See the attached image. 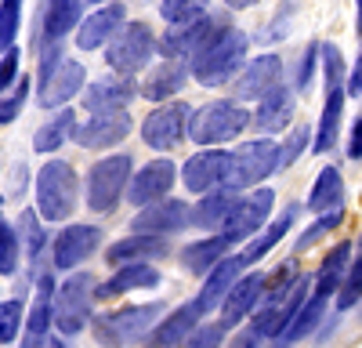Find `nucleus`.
<instances>
[{
    "label": "nucleus",
    "instance_id": "1",
    "mask_svg": "<svg viewBox=\"0 0 362 348\" xmlns=\"http://www.w3.org/2000/svg\"><path fill=\"white\" fill-rule=\"evenodd\" d=\"M247 33L235 25H225L221 33L210 37L192 58H189V73L196 76L199 87H221L228 83L247 62Z\"/></svg>",
    "mask_w": 362,
    "mask_h": 348
},
{
    "label": "nucleus",
    "instance_id": "2",
    "mask_svg": "<svg viewBox=\"0 0 362 348\" xmlns=\"http://www.w3.org/2000/svg\"><path fill=\"white\" fill-rule=\"evenodd\" d=\"M76 196H80V182L76 170L66 160H47L37 174V214L40 221H66L76 211Z\"/></svg>",
    "mask_w": 362,
    "mask_h": 348
},
{
    "label": "nucleus",
    "instance_id": "3",
    "mask_svg": "<svg viewBox=\"0 0 362 348\" xmlns=\"http://www.w3.org/2000/svg\"><path fill=\"white\" fill-rule=\"evenodd\" d=\"M276 170H279V145L272 138H257V141H243L235 153H228L221 182L235 192H243V189H254L257 182H264Z\"/></svg>",
    "mask_w": 362,
    "mask_h": 348
},
{
    "label": "nucleus",
    "instance_id": "4",
    "mask_svg": "<svg viewBox=\"0 0 362 348\" xmlns=\"http://www.w3.org/2000/svg\"><path fill=\"white\" fill-rule=\"evenodd\" d=\"M250 127V112L239 102H206L203 109H192L189 120V138L196 145H221L232 141L235 134H243Z\"/></svg>",
    "mask_w": 362,
    "mask_h": 348
},
{
    "label": "nucleus",
    "instance_id": "5",
    "mask_svg": "<svg viewBox=\"0 0 362 348\" xmlns=\"http://www.w3.org/2000/svg\"><path fill=\"white\" fill-rule=\"evenodd\" d=\"M156 54V33L148 22H127L109 37L105 66L119 76H134L138 69L148 66V58Z\"/></svg>",
    "mask_w": 362,
    "mask_h": 348
},
{
    "label": "nucleus",
    "instance_id": "6",
    "mask_svg": "<svg viewBox=\"0 0 362 348\" xmlns=\"http://www.w3.org/2000/svg\"><path fill=\"white\" fill-rule=\"evenodd\" d=\"M95 286L98 279L90 272H73L62 286H54V327L62 337H76L87 327L90 305H95Z\"/></svg>",
    "mask_w": 362,
    "mask_h": 348
},
{
    "label": "nucleus",
    "instance_id": "7",
    "mask_svg": "<svg viewBox=\"0 0 362 348\" xmlns=\"http://www.w3.org/2000/svg\"><path fill=\"white\" fill-rule=\"evenodd\" d=\"M131 170H134V160L127 153L98 160L87 174V207L98 211V214H112L119 207V196L127 192Z\"/></svg>",
    "mask_w": 362,
    "mask_h": 348
},
{
    "label": "nucleus",
    "instance_id": "8",
    "mask_svg": "<svg viewBox=\"0 0 362 348\" xmlns=\"http://www.w3.org/2000/svg\"><path fill=\"white\" fill-rule=\"evenodd\" d=\"M225 25H232L225 11H221V15H206V11H203V15H196V18L174 22L167 33L156 40V47H160L163 58H192L210 37L221 33Z\"/></svg>",
    "mask_w": 362,
    "mask_h": 348
},
{
    "label": "nucleus",
    "instance_id": "9",
    "mask_svg": "<svg viewBox=\"0 0 362 348\" xmlns=\"http://www.w3.org/2000/svg\"><path fill=\"white\" fill-rule=\"evenodd\" d=\"M189 120H192V105L185 102H160L141 124V138L148 149H174L185 141L189 134Z\"/></svg>",
    "mask_w": 362,
    "mask_h": 348
},
{
    "label": "nucleus",
    "instance_id": "10",
    "mask_svg": "<svg viewBox=\"0 0 362 348\" xmlns=\"http://www.w3.org/2000/svg\"><path fill=\"white\" fill-rule=\"evenodd\" d=\"M272 207H276V192L272 189H257L250 196H239L235 207L225 218V225H221V236H228L232 247L257 236V232L264 228V221H268V214H272Z\"/></svg>",
    "mask_w": 362,
    "mask_h": 348
},
{
    "label": "nucleus",
    "instance_id": "11",
    "mask_svg": "<svg viewBox=\"0 0 362 348\" xmlns=\"http://www.w3.org/2000/svg\"><path fill=\"white\" fill-rule=\"evenodd\" d=\"M134 120H131V112L124 109H102L95 112L87 124H76L73 127V141L83 145V149H112L116 141H124L131 134Z\"/></svg>",
    "mask_w": 362,
    "mask_h": 348
},
{
    "label": "nucleus",
    "instance_id": "12",
    "mask_svg": "<svg viewBox=\"0 0 362 348\" xmlns=\"http://www.w3.org/2000/svg\"><path fill=\"white\" fill-rule=\"evenodd\" d=\"M160 312H163V305H138V308H119V312L98 315L95 334H98V341H134L153 330Z\"/></svg>",
    "mask_w": 362,
    "mask_h": 348
},
{
    "label": "nucleus",
    "instance_id": "13",
    "mask_svg": "<svg viewBox=\"0 0 362 348\" xmlns=\"http://www.w3.org/2000/svg\"><path fill=\"white\" fill-rule=\"evenodd\" d=\"M98 243H102V228L98 225H69V228H62L54 236V243H51L54 269H62V272L76 269L80 261H87L90 254L98 250Z\"/></svg>",
    "mask_w": 362,
    "mask_h": 348
},
{
    "label": "nucleus",
    "instance_id": "14",
    "mask_svg": "<svg viewBox=\"0 0 362 348\" xmlns=\"http://www.w3.org/2000/svg\"><path fill=\"white\" fill-rule=\"evenodd\" d=\"M189 203L185 199H153V203H145L141 214H134L131 228L134 232H153V236H170V232H181V228H189Z\"/></svg>",
    "mask_w": 362,
    "mask_h": 348
},
{
    "label": "nucleus",
    "instance_id": "15",
    "mask_svg": "<svg viewBox=\"0 0 362 348\" xmlns=\"http://www.w3.org/2000/svg\"><path fill=\"white\" fill-rule=\"evenodd\" d=\"M177 182V167L170 160H153V163H145L131 174V182H127V199L134 203V207H145V203H153V199H163Z\"/></svg>",
    "mask_w": 362,
    "mask_h": 348
},
{
    "label": "nucleus",
    "instance_id": "16",
    "mask_svg": "<svg viewBox=\"0 0 362 348\" xmlns=\"http://www.w3.org/2000/svg\"><path fill=\"white\" fill-rule=\"evenodd\" d=\"M283 76V58L279 54H257L254 62H243V69H239L232 80V91L239 102H257L268 87H276Z\"/></svg>",
    "mask_w": 362,
    "mask_h": 348
},
{
    "label": "nucleus",
    "instance_id": "17",
    "mask_svg": "<svg viewBox=\"0 0 362 348\" xmlns=\"http://www.w3.org/2000/svg\"><path fill=\"white\" fill-rule=\"evenodd\" d=\"M261 298H264V276H261V272L239 276V279L232 283V290L225 294V301L218 305V308H221V319H218V323H221L225 330H235V327L257 308Z\"/></svg>",
    "mask_w": 362,
    "mask_h": 348
},
{
    "label": "nucleus",
    "instance_id": "18",
    "mask_svg": "<svg viewBox=\"0 0 362 348\" xmlns=\"http://www.w3.org/2000/svg\"><path fill=\"white\" fill-rule=\"evenodd\" d=\"M124 18H127V8L119 4V0H105L95 15L80 18V25H76V47L80 51H98L102 44H109V37L116 33V29L124 25Z\"/></svg>",
    "mask_w": 362,
    "mask_h": 348
},
{
    "label": "nucleus",
    "instance_id": "19",
    "mask_svg": "<svg viewBox=\"0 0 362 348\" xmlns=\"http://www.w3.org/2000/svg\"><path fill=\"white\" fill-rule=\"evenodd\" d=\"M80 83H83V66L73 62V58H66V62L58 58L54 69L40 80V95H37L40 109H54V105L69 102L73 95H80Z\"/></svg>",
    "mask_w": 362,
    "mask_h": 348
},
{
    "label": "nucleus",
    "instance_id": "20",
    "mask_svg": "<svg viewBox=\"0 0 362 348\" xmlns=\"http://www.w3.org/2000/svg\"><path fill=\"white\" fill-rule=\"evenodd\" d=\"M148 286H160L156 265L153 261H127V265H116V276L95 286V301H109V298L127 294V290H148Z\"/></svg>",
    "mask_w": 362,
    "mask_h": 348
},
{
    "label": "nucleus",
    "instance_id": "21",
    "mask_svg": "<svg viewBox=\"0 0 362 348\" xmlns=\"http://www.w3.org/2000/svg\"><path fill=\"white\" fill-rule=\"evenodd\" d=\"M189 58H163V62L145 76V83H141V98H148V102H167V98H174L181 87L189 83Z\"/></svg>",
    "mask_w": 362,
    "mask_h": 348
},
{
    "label": "nucleus",
    "instance_id": "22",
    "mask_svg": "<svg viewBox=\"0 0 362 348\" xmlns=\"http://www.w3.org/2000/svg\"><path fill=\"white\" fill-rule=\"evenodd\" d=\"M290 116H293V91L283 87V80H279L276 87H268L257 98V109L250 112V120H254L257 131L272 134V131H283L290 124Z\"/></svg>",
    "mask_w": 362,
    "mask_h": 348
},
{
    "label": "nucleus",
    "instance_id": "23",
    "mask_svg": "<svg viewBox=\"0 0 362 348\" xmlns=\"http://www.w3.org/2000/svg\"><path fill=\"white\" fill-rule=\"evenodd\" d=\"M243 269H247V265H243V257L228 250V254L218 261V265L206 272V283H203V290H199L196 305H199L203 312H214V308L225 301V294L232 290V283H235L239 276H243Z\"/></svg>",
    "mask_w": 362,
    "mask_h": 348
},
{
    "label": "nucleus",
    "instance_id": "24",
    "mask_svg": "<svg viewBox=\"0 0 362 348\" xmlns=\"http://www.w3.org/2000/svg\"><path fill=\"white\" fill-rule=\"evenodd\" d=\"M170 243L167 236H153V232H134L127 240H116L109 250H105V261L116 269V265H127V261H156V257H167Z\"/></svg>",
    "mask_w": 362,
    "mask_h": 348
},
{
    "label": "nucleus",
    "instance_id": "25",
    "mask_svg": "<svg viewBox=\"0 0 362 348\" xmlns=\"http://www.w3.org/2000/svg\"><path fill=\"white\" fill-rule=\"evenodd\" d=\"M225 163H228V153H221V149H203V153L189 156V163L181 167V182H185L189 192H206V189L221 185Z\"/></svg>",
    "mask_w": 362,
    "mask_h": 348
},
{
    "label": "nucleus",
    "instance_id": "26",
    "mask_svg": "<svg viewBox=\"0 0 362 348\" xmlns=\"http://www.w3.org/2000/svg\"><path fill=\"white\" fill-rule=\"evenodd\" d=\"M138 95V87L131 83V76H105V80H95L83 91V105L90 112H102V109H124L131 98Z\"/></svg>",
    "mask_w": 362,
    "mask_h": 348
},
{
    "label": "nucleus",
    "instance_id": "27",
    "mask_svg": "<svg viewBox=\"0 0 362 348\" xmlns=\"http://www.w3.org/2000/svg\"><path fill=\"white\" fill-rule=\"evenodd\" d=\"M203 315H206V312H203L196 301L181 305L177 312L163 315V323H160V327L148 330V341H153V344H181V341H189V334L203 323Z\"/></svg>",
    "mask_w": 362,
    "mask_h": 348
},
{
    "label": "nucleus",
    "instance_id": "28",
    "mask_svg": "<svg viewBox=\"0 0 362 348\" xmlns=\"http://www.w3.org/2000/svg\"><path fill=\"white\" fill-rule=\"evenodd\" d=\"M235 189H206L203 192V199H196V207L189 211V225H196V228H221L225 225V218H228V211L235 207Z\"/></svg>",
    "mask_w": 362,
    "mask_h": 348
},
{
    "label": "nucleus",
    "instance_id": "29",
    "mask_svg": "<svg viewBox=\"0 0 362 348\" xmlns=\"http://www.w3.org/2000/svg\"><path fill=\"white\" fill-rule=\"evenodd\" d=\"M54 286H58V283H54L51 272L40 276L37 301H33V308H29V319H25V341H29V344H44L47 334H51V323H54V305H51Z\"/></svg>",
    "mask_w": 362,
    "mask_h": 348
},
{
    "label": "nucleus",
    "instance_id": "30",
    "mask_svg": "<svg viewBox=\"0 0 362 348\" xmlns=\"http://www.w3.org/2000/svg\"><path fill=\"white\" fill-rule=\"evenodd\" d=\"M351 243L348 240H341L337 247H329V254L322 257V265H319V272H315V290L312 294H319V298H334L337 294V286H341V279H344V272H348V261H351Z\"/></svg>",
    "mask_w": 362,
    "mask_h": 348
},
{
    "label": "nucleus",
    "instance_id": "31",
    "mask_svg": "<svg viewBox=\"0 0 362 348\" xmlns=\"http://www.w3.org/2000/svg\"><path fill=\"white\" fill-rule=\"evenodd\" d=\"M344 98H348L344 87H326V105H322V120H319V131H315V145H312V153H329V149L337 145Z\"/></svg>",
    "mask_w": 362,
    "mask_h": 348
},
{
    "label": "nucleus",
    "instance_id": "32",
    "mask_svg": "<svg viewBox=\"0 0 362 348\" xmlns=\"http://www.w3.org/2000/svg\"><path fill=\"white\" fill-rule=\"evenodd\" d=\"M228 250H232L228 236H206V240H196V243H189L185 250H181V265H185L189 272H196V276H206Z\"/></svg>",
    "mask_w": 362,
    "mask_h": 348
},
{
    "label": "nucleus",
    "instance_id": "33",
    "mask_svg": "<svg viewBox=\"0 0 362 348\" xmlns=\"http://www.w3.org/2000/svg\"><path fill=\"white\" fill-rule=\"evenodd\" d=\"M344 207V178L337 167H322L319 178L308 192V211L326 214V211H341Z\"/></svg>",
    "mask_w": 362,
    "mask_h": 348
},
{
    "label": "nucleus",
    "instance_id": "34",
    "mask_svg": "<svg viewBox=\"0 0 362 348\" xmlns=\"http://www.w3.org/2000/svg\"><path fill=\"white\" fill-rule=\"evenodd\" d=\"M326 301H329V298L308 294V298H305V305L297 308V315L290 319V327H286V330L279 334V341H283V344H293V341H305V337H308V334H312V330L319 327V319L326 315Z\"/></svg>",
    "mask_w": 362,
    "mask_h": 348
},
{
    "label": "nucleus",
    "instance_id": "35",
    "mask_svg": "<svg viewBox=\"0 0 362 348\" xmlns=\"http://www.w3.org/2000/svg\"><path fill=\"white\" fill-rule=\"evenodd\" d=\"M80 18H83V0H51L44 18L47 40H62L73 25H80Z\"/></svg>",
    "mask_w": 362,
    "mask_h": 348
},
{
    "label": "nucleus",
    "instance_id": "36",
    "mask_svg": "<svg viewBox=\"0 0 362 348\" xmlns=\"http://www.w3.org/2000/svg\"><path fill=\"white\" fill-rule=\"evenodd\" d=\"M73 127H76V112H73V109H62V112L54 116V120H47V124L33 134V149L44 153V156L54 153L58 145H62V141L73 134Z\"/></svg>",
    "mask_w": 362,
    "mask_h": 348
},
{
    "label": "nucleus",
    "instance_id": "37",
    "mask_svg": "<svg viewBox=\"0 0 362 348\" xmlns=\"http://www.w3.org/2000/svg\"><path fill=\"white\" fill-rule=\"evenodd\" d=\"M290 225H293V211H286V214H283L279 221H272V225H268V228L261 232L257 240L250 236L247 250L239 254V257H243V265H257V261H261V257H264V254H268V250L276 247V243H279V240L286 236V232H290Z\"/></svg>",
    "mask_w": 362,
    "mask_h": 348
},
{
    "label": "nucleus",
    "instance_id": "38",
    "mask_svg": "<svg viewBox=\"0 0 362 348\" xmlns=\"http://www.w3.org/2000/svg\"><path fill=\"white\" fill-rule=\"evenodd\" d=\"M362 301V236H358V247L351 250V261H348V272L337 286V308L348 312Z\"/></svg>",
    "mask_w": 362,
    "mask_h": 348
},
{
    "label": "nucleus",
    "instance_id": "39",
    "mask_svg": "<svg viewBox=\"0 0 362 348\" xmlns=\"http://www.w3.org/2000/svg\"><path fill=\"white\" fill-rule=\"evenodd\" d=\"M22 25V0H0V51H8Z\"/></svg>",
    "mask_w": 362,
    "mask_h": 348
},
{
    "label": "nucleus",
    "instance_id": "40",
    "mask_svg": "<svg viewBox=\"0 0 362 348\" xmlns=\"http://www.w3.org/2000/svg\"><path fill=\"white\" fill-rule=\"evenodd\" d=\"M210 8V0H163L160 4V15L167 18V25L174 22H185V18H196Z\"/></svg>",
    "mask_w": 362,
    "mask_h": 348
},
{
    "label": "nucleus",
    "instance_id": "41",
    "mask_svg": "<svg viewBox=\"0 0 362 348\" xmlns=\"http://www.w3.org/2000/svg\"><path fill=\"white\" fill-rule=\"evenodd\" d=\"M308 138H312V131H308V127H293V131L286 134V141L279 145V170H286V167H293V163H297V156L312 145Z\"/></svg>",
    "mask_w": 362,
    "mask_h": 348
},
{
    "label": "nucleus",
    "instance_id": "42",
    "mask_svg": "<svg viewBox=\"0 0 362 348\" xmlns=\"http://www.w3.org/2000/svg\"><path fill=\"white\" fill-rule=\"evenodd\" d=\"M22 301H0V344H11L22 330Z\"/></svg>",
    "mask_w": 362,
    "mask_h": 348
},
{
    "label": "nucleus",
    "instance_id": "43",
    "mask_svg": "<svg viewBox=\"0 0 362 348\" xmlns=\"http://www.w3.org/2000/svg\"><path fill=\"white\" fill-rule=\"evenodd\" d=\"M18 265V232L0 221V276H11Z\"/></svg>",
    "mask_w": 362,
    "mask_h": 348
},
{
    "label": "nucleus",
    "instance_id": "44",
    "mask_svg": "<svg viewBox=\"0 0 362 348\" xmlns=\"http://www.w3.org/2000/svg\"><path fill=\"white\" fill-rule=\"evenodd\" d=\"M25 98H29V76L15 80V87H11V95H8V98H0V124H11L15 116L22 112Z\"/></svg>",
    "mask_w": 362,
    "mask_h": 348
},
{
    "label": "nucleus",
    "instance_id": "45",
    "mask_svg": "<svg viewBox=\"0 0 362 348\" xmlns=\"http://www.w3.org/2000/svg\"><path fill=\"white\" fill-rule=\"evenodd\" d=\"M341 221H344V207H341V211H326V214H319V221H315V225L305 232V236L297 240V250H308L315 240H322L326 232H329V228H337Z\"/></svg>",
    "mask_w": 362,
    "mask_h": 348
},
{
    "label": "nucleus",
    "instance_id": "46",
    "mask_svg": "<svg viewBox=\"0 0 362 348\" xmlns=\"http://www.w3.org/2000/svg\"><path fill=\"white\" fill-rule=\"evenodd\" d=\"M315 69H319V44H308L305 54H300V66H297V91H312Z\"/></svg>",
    "mask_w": 362,
    "mask_h": 348
},
{
    "label": "nucleus",
    "instance_id": "47",
    "mask_svg": "<svg viewBox=\"0 0 362 348\" xmlns=\"http://www.w3.org/2000/svg\"><path fill=\"white\" fill-rule=\"evenodd\" d=\"M319 58L326 62V87H341V76H344V58L334 44H319Z\"/></svg>",
    "mask_w": 362,
    "mask_h": 348
},
{
    "label": "nucleus",
    "instance_id": "48",
    "mask_svg": "<svg viewBox=\"0 0 362 348\" xmlns=\"http://www.w3.org/2000/svg\"><path fill=\"white\" fill-rule=\"evenodd\" d=\"M22 236H29V261H37L40 247H44V228H40V214H22Z\"/></svg>",
    "mask_w": 362,
    "mask_h": 348
},
{
    "label": "nucleus",
    "instance_id": "49",
    "mask_svg": "<svg viewBox=\"0 0 362 348\" xmlns=\"http://www.w3.org/2000/svg\"><path fill=\"white\" fill-rule=\"evenodd\" d=\"M4 58H0V95L8 91V87L18 80V51L15 47H8V51H0Z\"/></svg>",
    "mask_w": 362,
    "mask_h": 348
},
{
    "label": "nucleus",
    "instance_id": "50",
    "mask_svg": "<svg viewBox=\"0 0 362 348\" xmlns=\"http://www.w3.org/2000/svg\"><path fill=\"white\" fill-rule=\"evenodd\" d=\"M225 327L221 323H210V327H196L192 334H189V344H218V341H225Z\"/></svg>",
    "mask_w": 362,
    "mask_h": 348
},
{
    "label": "nucleus",
    "instance_id": "51",
    "mask_svg": "<svg viewBox=\"0 0 362 348\" xmlns=\"http://www.w3.org/2000/svg\"><path fill=\"white\" fill-rule=\"evenodd\" d=\"M348 156L351 160H358L362 156V116L355 120V127H351V141H348Z\"/></svg>",
    "mask_w": 362,
    "mask_h": 348
},
{
    "label": "nucleus",
    "instance_id": "52",
    "mask_svg": "<svg viewBox=\"0 0 362 348\" xmlns=\"http://www.w3.org/2000/svg\"><path fill=\"white\" fill-rule=\"evenodd\" d=\"M348 95H362V54H358V62L351 69V83H348Z\"/></svg>",
    "mask_w": 362,
    "mask_h": 348
},
{
    "label": "nucleus",
    "instance_id": "53",
    "mask_svg": "<svg viewBox=\"0 0 362 348\" xmlns=\"http://www.w3.org/2000/svg\"><path fill=\"white\" fill-rule=\"evenodd\" d=\"M254 4H261V0H225V8H232V11H247Z\"/></svg>",
    "mask_w": 362,
    "mask_h": 348
},
{
    "label": "nucleus",
    "instance_id": "54",
    "mask_svg": "<svg viewBox=\"0 0 362 348\" xmlns=\"http://www.w3.org/2000/svg\"><path fill=\"white\" fill-rule=\"evenodd\" d=\"M355 22H358V40H362V0H358V15H355Z\"/></svg>",
    "mask_w": 362,
    "mask_h": 348
},
{
    "label": "nucleus",
    "instance_id": "55",
    "mask_svg": "<svg viewBox=\"0 0 362 348\" xmlns=\"http://www.w3.org/2000/svg\"><path fill=\"white\" fill-rule=\"evenodd\" d=\"M0 218H4V199H0Z\"/></svg>",
    "mask_w": 362,
    "mask_h": 348
},
{
    "label": "nucleus",
    "instance_id": "56",
    "mask_svg": "<svg viewBox=\"0 0 362 348\" xmlns=\"http://www.w3.org/2000/svg\"><path fill=\"white\" fill-rule=\"evenodd\" d=\"M90 4H105V0H90Z\"/></svg>",
    "mask_w": 362,
    "mask_h": 348
}]
</instances>
